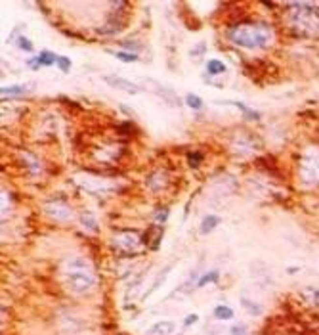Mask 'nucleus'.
I'll use <instances>...</instances> for the list:
<instances>
[{
    "label": "nucleus",
    "instance_id": "8",
    "mask_svg": "<svg viewBox=\"0 0 319 335\" xmlns=\"http://www.w3.org/2000/svg\"><path fill=\"white\" fill-rule=\"evenodd\" d=\"M147 85H151L153 87V92L159 96V98H162L168 106H172V107H180L182 106V102H180V98L176 96V92L174 90H170V89H166V87H162V85H159V83H155V81H147Z\"/></svg>",
    "mask_w": 319,
    "mask_h": 335
},
{
    "label": "nucleus",
    "instance_id": "12",
    "mask_svg": "<svg viewBox=\"0 0 319 335\" xmlns=\"http://www.w3.org/2000/svg\"><path fill=\"white\" fill-rule=\"evenodd\" d=\"M57 60H59V56H55L52 52H40V56L36 58L35 61H31V65L33 67H40V65H53V63H57Z\"/></svg>",
    "mask_w": 319,
    "mask_h": 335
},
{
    "label": "nucleus",
    "instance_id": "16",
    "mask_svg": "<svg viewBox=\"0 0 319 335\" xmlns=\"http://www.w3.org/2000/svg\"><path fill=\"white\" fill-rule=\"evenodd\" d=\"M214 316H216V320H231L233 318V310L228 305H218L214 308Z\"/></svg>",
    "mask_w": 319,
    "mask_h": 335
},
{
    "label": "nucleus",
    "instance_id": "27",
    "mask_svg": "<svg viewBox=\"0 0 319 335\" xmlns=\"http://www.w3.org/2000/svg\"><path fill=\"white\" fill-rule=\"evenodd\" d=\"M197 320H199V316H197V314H187V316H186V320H184V326H191V324H195Z\"/></svg>",
    "mask_w": 319,
    "mask_h": 335
},
{
    "label": "nucleus",
    "instance_id": "25",
    "mask_svg": "<svg viewBox=\"0 0 319 335\" xmlns=\"http://www.w3.org/2000/svg\"><path fill=\"white\" fill-rule=\"evenodd\" d=\"M231 335H247V326L245 324H237L230 330Z\"/></svg>",
    "mask_w": 319,
    "mask_h": 335
},
{
    "label": "nucleus",
    "instance_id": "13",
    "mask_svg": "<svg viewBox=\"0 0 319 335\" xmlns=\"http://www.w3.org/2000/svg\"><path fill=\"white\" fill-rule=\"evenodd\" d=\"M218 224H220V216H216V214H207V216L203 218V222H201V232H203V234H209V232H213Z\"/></svg>",
    "mask_w": 319,
    "mask_h": 335
},
{
    "label": "nucleus",
    "instance_id": "22",
    "mask_svg": "<svg viewBox=\"0 0 319 335\" xmlns=\"http://www.w3.org/2000/svg\"><path fill=\"white\" fill-rule=\"evenodd\" d=\"M168 270H170V266H166V268H164V270H162V274H160L159 278H157V280H155V283H153V285H151V289H149V291H147V293H145V295H151V293H153V291H155V289H157V287H159V283H162V282H164V280H166V272H168Z\"/></svg>",
    "mask_w": 319,
    "mask_h": 335
},
{
    "label": "nucleus",
    "instance_id": "11",
    "mask_svg": "<svg viewBox=\"0 0 319 335\" xmlns=\"http://www.w3.org/2000/svg\"><path fill=\"white\" fill-rule=\"evenodd\" d=\"M176 330V324L170 322V320H160V322H155L149 330H147V335H172V332Z\"/></svg>",
    "mask_w": 319,
    "mask_h": 335
},
{
    "label": "nucleus",
    "instance_id": "14",
    "mask_svg": "<svg viewBox=\"0 0 319 335\" xmlns=\"http://www.w3.org/2000/svg\"><path fill=\"white\" fill-rule=\"evenodd\" d=\"M241 305H243V308L247 310L248 314H252V316H260L262 314V306L258 303H254V301L247 299V297H241Z\"/></svg>",
    "mask_w": 319,
    "mask_h": 335
},
{
    "label": "nucleus",
    "instance_id": "5",
    "mask_svg": "<svg viewBox=\"0 0 319 335\" xmlns=\"http://www.w3.org/2000/svg\"><path fill=\"white\" fill-rule=\"evenodd\" d=\"M113 245L123 251H134L140 245V236L136 232H121L113 238Z\"/></svg>",
    "mask_w": 319,
    "mask_h": 335
},
{
    "label": "nucleus",
    "instance_id": "18",
    "mask_svg": "<svg viewBox=\"0 0 319 335\" xmlns=\"http://www.w3.org/2000/svg\"><path fill=\"white\" fill-rule=\"evenodd\" d=\"M207 71H209L211 75H222V73H226V65H224L220 60H211V61L207 63Z\"/></svg>",
    "mask_w": 319,
    "mask_h": 335
},
{
    "label": "nucleus",
    "instance_id": "3",
    "mask_svg": "<svg viewBox=\"0 0 319 335\" xmlns=\"http://www.w3.org/2000/svg\"><path fill=\"white\" fill-rule=\"evenodd\" d=\"M289 25L300 35H319V10L310 2L289 4Z\"/></svg>",
    "mask_w": 319,
    "mask_h": 335
},
{
    "label": "nucleus",
    "instance_id": "26",
    "mask_svg": "<svg viewBox=\"0 0 319 335\" xmlns=\"http://www.w3.org/2000/svg\"><path fill=\"white\" fill-rule=\"evenodd\" d=\"M57 65H59V69H61V71H69V67H71V61H69V58H63V56H59V60H57Z\"/></svg>",
    "mask_w": 319,
    "mask_h": 335
},
{
    "label": "nucleus",
    "instance_id": "23",
    "mask_svg": "<svg viewBox=\"0 0 319 335\" xmlns=\"http://www.w3.org/2000/svg\"><path fill=\"white\" fill-rule=\"evenodd\" d=\"M18 46L21 48V50H25V52H33V44H31V40H29V38H25V36H19Z\"/></svg>",
    "mask_w": 319,
    "mask_h": 335
},
{
    "label": "nucleus",
    "instance_id": "21",
    "mask_svg": "<svg viewBox=\"0 0 319 335\" xmlns=\"http://www.w3.org/2000/svg\"><path fill=\"white\" fill-rule=\"evenodd\" d=\"M186 104L189 107H193V109H201L203 107V100L199 96H195V94H187L186 96Z\"/></svg>",
    "mask_w": 319,
    "mask_h": 335
},
{
    "label": "nucleus",
    "instance_id": "2",
    "mask_svg": "<svg viewBox=\"0 0 319 335\" xmlns=\"http://www.w3.org/2000/svg\"><path fill=\"white\" fill-rule=\"evenodd\" d=\"M228 38L235 46L245 50H262L267 48L273 40V33L267 25L260 23H243L235 25L228 31Z\"/></svg>",
    "mask_w": 319,
    "mask_h": 335
},
{
    "label": "nucleus",
    "instance_id": "17",
    "mask_svg": "<svg viewBox=\"0 0 319 335\" xmlns=\"http://www.w3.org/2000/svg\"><path fill=\"white\" fill-rule=\"evenodd\" d=\"M228 104H231V106H235V107H239L247 119H254V121H258V119H260V113H258V111H254V109H248V107L245 106V104H241V102H228Z\"/></svg>",
    "mask_w": 319,
    "mask_h": 335
},
{
    "label": "nucleus",
    "instance_id": "9",
    "mask_svg": "<svg viewBox=\"0 0 319 335\" xmlns=\"http://www.w3.org/2000/svg\"><path fill=\"white\" fill-rule=\"evenodd\" d=\"M82 188H86L88 192H96V194H107L109 190H111V186L104 182V180H98V178H88L84 177L82 178V182H79Z\"/></svg>",
    "mask_w": 319,
    "mask_h": 335
},
{
    "label": "nucleus",
    "instance_id": "24",
    "mask_svg": "<svg viewBox=\"0 0 319 335\" xmlns=\"http://www.w3.org/2000/svg\"><path fill=\"white\" fill-rule=\"evenodd\" d=\"M115 56H117L121 61H126V63H128V61H136V60H138V56H136V54H128V52H115Z\"/></svg>",
    "mask_w": 319,
    "mask_h": 335
},
{
    "label": "nucleus",
    "instance_id": "28",
    "mask_svg": "<svg viewBox=\"0 0 319 335\" xmlns=\"http://www.w3.org/2000/svg\"><path fill=\"white\" fill-rule=\"evenodd\" d=\"M205 48H207L205 42H199V46H197L195 50H191V56H199L201 52H205Z\"/></svg>",
    "mask_w": 319,
    "mask_h": 335
},
{
    "label": "nucleus",
    "instance_id": "4",
    "mask_svg": "<svg viewBox=\"0 0 319 335\" xmlns=\"http://www.w3.org/2000/svg\"><path fill=\"white\" fill-rule=\"evenodd\" d=\"M298 175H300L302 182H306V184L319 182V150L304 152L300 165H298Z\"/></svg>",
    "mask_w": 319,
    "mask_h": 335
},
{
    "label": "nucleus",
    "instance_id": "7",
    "mask_svg": "<svg viewBox=\"0 0 319 335\" xmlns=\"http://www.w3.org/2000/svg\"><path fill=\"white\" fill-rule=\"evenodd\" d=\"M44 213L53 218V220H59V222H65L73 216L71 209L65 205V203H59V201H50L46 207H44Z\"/></svg>",
    "mask_w": 319,
    "mask_h": 335
},
{
    "label": "nucleus",
    "instance_id": "6",
    "mask_svg": "<svg viewBox=\"0 0 319 335\" xmlns=\"http://www.w3.org/2000/svg\"><path fill=\"white\" fill-rule=\"evenodd\" d=\"M104 81H106L111 89L123 90V92H128V94H138V92L142 90L140 85H136V83H132V81H128V79H123V77H111V75H106Z\"/></svg>",
    "mask_w": 319,
    "mask_h": 335
},
{
    "label": "nucleus",
    "instance_id": "1",
    "mask_svg": "<svg viewBox=\"0 0 319 335\" xmlns=\"http://www.w3.org/2000/svg\"><path fill=\"white\" fill-rule=\"evenodd\" d=\"M61 278H63L65 287L71 293H77V295L88 293L90 289L94 287V283H96L94 270H92V266L84 257L67 259L61 266Z\"/></svg>",
    "mask_w": 319,
    "mask_h": 335
},
{
    "label": "nucleus",
    "instance_id": "15",
    "mask_svg": "<svg viewBox=\"0 0 319 335\" xmlns=\"http://www.w3.org/2000/svg\"><path fill=\"white\" fill-rule=\"evenodd\" d=\"M302 297L306 299L308 305H318L319 306V289H316V287H306L302 291Z\"/></svg>",
    "mask_w": 319,
    "mask_h": 335
},
{
    "label": "nucleus",
    "instance_id": "20",
    "mask_svg": "<svg viewBox=\"0 0 319 335\" xmlns=\"http://www.w3.org/2000/svg\"><path fill=\"white\" fill-rule=\"evenodd\" d=\"M80 220H82V224H84L90 232H96V230H98V222H96V218H94L92 213H84V214L80 216Z\"/></svg>",
    "mask_w": 319,
    "mask_h": 335
},
{
    "label": "nucleus",
    "instance_id": "19",
    "mask_svg": "<svg viewBox=\"0 0 319 335\" xmlns=\"http://www.w3.org/2000/svg\"><path fill=\"white\" fill-rule=\"evenodd\" d=\"M218 270H211V272H207V274H203L201 278H199V282H197V287H203V285H207V283H213L218 280Z\"/></svg>",
    "mask_w": 319,
    "mask_h": 335
},
{
    "label": "nucleus",
    "instance_id": "10",
    "mask_svg": "<svg viewBox=\"0 0 319 335\" xmlns=\"http://www.w3.org/2000/svg\"><path fill=\"white\" fill-rule=\"evenodd\" d=\"M35 83H25V85H12V87H4L2 89V98H14V96H23L29 94L35 89Z\"/></svg>",
    "mask_w": 319,
    "mask_h": 335
}]
</instances>
